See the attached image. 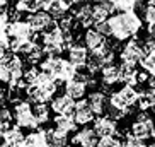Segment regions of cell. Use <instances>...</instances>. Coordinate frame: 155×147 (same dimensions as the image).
Returning a JSON list of instances; mask_svg holds the SVG:
<instances>
[{"instance_id":"cell-30","label":"cell","mask_w":155,"mask_h":147,"mask_svg":"<svg viewBox=\"0 0 155 147\" xmlns=\"http://www.w3.org/2000/svg\"><path fill=\"white\" fill-rule=\"evenodd\" d=\"M45 55H46V53H45V50H43V46L36 43V45L32 46V50L29 51L28 55H26V60H28L29 63L36 65V63H41L43 56H45Z\"/></svg>"},{"instance_id":"cell-23","label":"cell","mask_w":155,"mask_h":147,"mask_svg":"<svg viewBox=\"0 0 155 147\" xmlns=\"http://www.w3.org/2000/svg\"><path fill=\"white\" fill-rule=\"evenodd\" d=\"M53 123H55V128L61 130L65 133H75L77 132V121L73 118V115H56L55 120H53Z\"/></svg>"},{"instance_id":"cell-21","label":"cell","mask_w":155,"mask_h":147,"mask_svg":"<svg viewBox=\"0 0 155 147\" xmlns=\"http://www.w3.org/2000/svg\"><path fill=\"white\" fill-rule=\"evenodd\" d=\"M4 144H7L9 147H24V142H26V135H24L22 128L21 127H10L4 135Z\"/></svg>"},{"instance_id":"cell-41","label":"cell","mask_w":155,"mask_h":147,"mask_svg":"<svg viewBox=\"0 0 155 147\" xmlns=\"http://www.w3.org/2000/svg\"><path fill=\"white\" fill-rule=\"evenodd\" d=\"M0 147H9L7 144H4V140H2V144H0Z\"/></svg>"},{"instance_id":"cell-16","label":"cell","mask_w":155,"mask_h":147,"mask_svg":"<svg viewBox=\"0 0 155 147\" xmlns=\"http://www.w3.org/2000/svg\"><path fill=\"white\" fill-rule=\"evenodd\" d=\"M106 43H107L106 36H104L101 31H97L96 28L85 29V32H84V45L89 48V51H91V53L101 50V48L106 45Z\"/></svg>"},{"instance_id":"cell-20","label":"cell","mask_w":155,"mask_h":147,"mask_svg":"<svg viewBox=\"0 0 155 147\" xmlns=\"http://www.w3.org/2000/svg\"><path fill=\"white\" fill-rule=\"evenodd\" d=\"M101 80L106 87H111V86H116L118 82H121V67L118 65H106L101 70Z\"/></svg>"},{"instance_id":"cell-28","label":"cell","mask_w":155,"mask_h":147,"mask_svg":"<svg viewBox=\"0 0 155 147\" xmlns=\"http://www.w3.org/2000/svg\"><path fill=\"white\" fill-rule=\"evenodd\" d=\"M140 65L145 72H148L150 75H155V48L145 51L143 58L140 60Z\"/></svg>"},{"instance_id":"cell-34","label":"cell","mask_w":155,"mask_h":147,"mask_svg":"<svg viewBox=\"0 0 155 147\" xmlns=\"http://www.w3.org/2000/svg\"><path fill=\"white\" fill-rule=\"evenodd\" d=\"M99 144L102 147H121L123 140L119 138V133H118V135H111V137H102L99 140Z\"/></svg>"},{"instance_id":"cell-9","label":"cell","mask_w":155,"mask_h":147,"mask_svg":"<svg viewBox=\"0 0 155 147\" xmlns=\"http://www.w3.org/2000/svg\"><path fill=\"white\" fill-rule=\"evenodd\" d=\"M29 22V26H31V29L34 32H45L48 31L50 28H53L55 26V19L51 17V14L48 12V10H39V12H34V14H29L28 19H26Z\"/></svg>"},{"instance_id":"cell-26","label":"cell","mask_w":155,"mask_h":147,"mask_svg":"<svg viewBox=\"0 0 155 147\" xmlns=\"http://www.w3.org/2000/svg\"><path fill=\"white\" fill-rule=\"evenodd\" d=\"M48 138H50L51 147H68L70 145L68 133L61 132V130H58V128L48 130Z\"/></svg>"},{"instance_id":"cell-31","label":"cell","mask_w":155,"mask_h":147,"mask_svg":"<svg viewBox=\"0 0 155 147\" xmlns=\"http://www.w3.org/2000/svg\"><path fill=\"white\" fill-rule=\"evenodd\" d=\"M116 10H121V12H126V10H133L140 4V0H113Z\"/></svg>"},{"instance_id":"cell-8","label":"cell","mask_w":155,"mask_h":147,"mask_svg":"<svg viewBox=\"0 0 155 147\" xmlns=\"http://www.w3.org/2000/svg\"><path fill=\"white\" fill-rule=\"evenodd\" d=\"M143 55H145L143 43H140L138 39H128L126 45L119 51V60H121V63L137 65V63H140V60L143 58Z\"/></svg>"},{"instance_id":"cell-6","label":"cell","mask_w":155,"mask_h":147,"mask_svg":"<svg viewBox=\"0 0 155 147\" xmlns=\"http://www.w3.org/2000/svg\"><path fill=\"white\" fill-rule=\"evenodd\" d=\"M12 113H14L15 125L21 127L22 130L24 128H28V130L39 128V123H38L36 116H34V110H32L31 101H28V99H21V101L14 103Z\"/></svg>"},{"instance_id":"cell-44","label":"cell","mask_w":155,"mask_h":147,"mask_svg":"<svg viewBox=\"0 0 155 147\" xmlns=\"http://www.w3.org/2000/svg\"><path fill=\"white\" fill-rule=\"evenodd\" d=\"M150 2H153V4H155V0H150Z\"/></svg>"},{"instance_id":"cell-12","label":"cell","mask_w":155,"mask_h":147,"mask_svg":"<svg viewBox=\"0 0 155 147\" xmlns=\"http://www.w3.org/2000/svg\"><path fill=\"white\" fill-rule=\"evenodd\" d=\"M94 130H96V133L99 135V138L102 137H111V135H118V125H116V121H114V118H111V116L107 115H101L97 116L96 120H94Z\"/></svg>"},{"instance_id":"cell-45","label":"cell","mask_w":155,"mask_h":147,"mask_svg":"<svg viewBox=\"0 0 155 147\" xmlns=\"http://www.w3.org/2000/svg\"><path fill=\"white\" fill-rule=\"evenodd\" d=\"M0 144H2V140H0Z\"/></svg>"},{"instance_id":"cell-24","label":"cell","mask_w":155,"mask_h":147,"mask_svg":"<svg viewBox=\"0 0 155 147\" xmlns=\"http://www.w3.org/2000/svg\"><path fill=\"white\" fill-rule=\"evenodd\" d=\"M121 82L126 86H138V75L140 70H137V65H126L121 63Z\"/></svg>"},{"instance_id":"cell-14","label":"cell","mask_w":155,"mask_h":147,"mask_svg":"<svg viewBox=\"0 0 155 147\" xmlns=\"http://www.w3.org/2000/svg\"><path fill=\"white\" fill-rule=\"evenodd\" d=\"M73 118L77 121L78 127H85V125L92 123L96 120V113L92 111V108L89 106L87 99H78V103L75 104V111H73Z\"/></svg>"},{"instance_id":"cell-18","label":"cell","mask_w":155,"mask_h":147,"mask_svg":"<svg viewBox=\"0 0 155 147\" xmlns=\"http://www.w3.org/2000/svg\"><path fill=\"white\" fill-rule=\"evenodd\" d=\"M24 147H51L50 138H48V130L45 128H36L26 135Z\"/></svg>"},{"instance_id":"cell-40","label":"cell","mask_w":155,"mask_h":147,"mask_svg":"<svg viewBox=\"0 0 155 147\" xmlns=\"http://www.w3.org/2000/svg\"><path fill=\"white\" fill-rule=\"evenodd\" d=\"M65 2H67L68 5H80L82 4V0H65Z\"/></svg>"},{"instance_id":"cell-17","label":"cell","mask_w":155,"mask_h":147,"mask_svg":"<svg viewBox=\"0 0 155 147\" xmlns=\"http://www.w3.org/2000/svg\"><path fill=\"white\" fill-rule=\"evenodd\" d=\"M87 86H89V84H87L84 79H80L78 75H75L72 80L65 82L63 91H65V94L70 96L72 99H82V97L85 96V92H87Z\"/></svg>"},{"instance_id":"cell-22","label":"cell","mask_w":155,"mask_h":147,"mask_svg":"<svg viewBox=\"0 0 155 147\" xmlns=\"http://www.w3.org/2000/svg\"><path fill=\"white\" fill-rule=\"evenodd\" d=\"M138 108L141 111L155 110V89L143 87L138 91Z\"/></svg>"},{"instance_id":"cell-29","label":"cell","mask_w":155,"mask_h":147,"mask_svg":"<svg viewBox=\"0 0 155 147\" xmlns=\"http://www.w3.org/2000/svg\"><path fill=\"white\" fill-rule=\"evenodd\" d=\"M32 110H34V116H36L38 123L39 125H45L50 121V108L46 103H39V104H34L32 106Z\"/></svg>"},{"instance_id":"cell-3","label":"cell","mask_w":155,"mask_h":147,"mask_svg":"<svg viewBox=\"0 0 155 147\" xmlns=\"http://www.w3.org/2000/svg\"><path fill=\"white\" fill-rule=\"evenodd\" d=\"M133 106H138V91L135 86L124 84L121 89L114 91L109 96V111L111 118H124L131 111Z\"/></svg>"},{"instance_id":"cell-39","label":"cell","mask_w":155,"mask_h":147,"mask_svg":"<svg viewBox=\"0 0 155 147\" xmlns=\"http://www.w3.org/2000/svg\"><path fill=\"white\" fill-rule=\"evenodd\" d=\"M7 4L9 0H0V10H7Z\"/></svg>"},{"instance_id":"cell-10","label":"cell","mask_w":155,"mask_h":147,"mask_svg":"<svg viewBox=\"0 0 155 147\" xmlns=\"http://www.w3.org/2000/svg\"><path fill=\"white\" fill-rule=\"evenodd\" d=\"M99 135L96 133L94 127H82L78 132L73 133L72 137V145L75 147H96L99 144Z\"/></svg>"},{"instance_id":"cell-33","label":"cell","mask_w":155,"mask_h":147,"mask_svg":"<svg viewBox=\"0 0 155 147\" xmlns=\"http://www.w3.org/2000/svg\"><path fill=\"white\" fill-rule=\"evenodd\" d=\"M10 50V38L7 31H0V58H4Z\"/></svg>"},{"instance_id":"cell-43","label":"cell","mask_w":155,"mask_h":147,"mask_svg":"<svg viewBox=\"0 0 155 147\" xmlns=\"http://www.w3.org/2000/svg\"><path fill=\"white\" fill-rule=\"evenodd\" d=\"M150 147H155V142H153V144H152V145H150Z\"/></svg>"},{"instance_id":"cell-4","label":"cell","mask_w":155,"mask_h":147,"mask_svg":"<svg viewBox=\"0 0 155 147\" xmlns=\"http://www.w3.org/2000/svg\"><path fill=\"white\" fill-rule=\"evenodd\" d=\"M72 43H73L72 31H63L58 26V22L41 34V46L48 56H60V53L67 50Z\"/></svg>"},{"instance_id":"cell-36","label":"cell","mask_w":155,"mask_h":147,"mask_svg":"<svg viewBox=\"0 0 155 147\" xmlns=\"http://www.w3.org/2000/svg\"><path fill=\"white\" fill-rule=\"evenodd\" d=\"M121 147H150V145L145 144L143 140H140V138H135V137H131V135H128V137L123 140Z\"/></svg>"},{"instance_id":"cell-25","label":"cell","mask_w":155,"mask_h":147,"mask_svg":"<svg viewBox=\"0 0 155 147\" xmlns=\"http://www.w3.org/2000/svg\"><path fill=\"white\" fill-rule=\"evenodd\" d=\"M14 9L21 14H34V12L43 10V7L39 0H17Z\"/></svg>"},{"instance_id":"cell-1","label":"cell","mask_w":155,"mask_h":147,"mask_svg":"<svg viewBox=\"0 0 155 147\" xmlns=\"http://www.w3.org/2000/svg\"><path fill=\"white\" fill-rule=\"evenodd\" d=\"M107 26H109V36H113L116 41H126L141 31L143 21L135 10H126L111 15L107 19Z\"/></svg>"},{"instance_id":"cell-27","label":"cell","mask_w":155,"mask_h":147,"mask_svg":"<svg viewBox=\"0 0 155 147\" xmlns=\"http://www.w3.org/2000/svg\"><path fill=\"white\" fill-rule=\"evenodd\" d=\"M72 5H68L65 0H56L55 4L51 5L50 9H48V12L51 14V17L56 19V21H60L61 17H65V15H68V10Z\"/></svg>"},{"instance_id":"cell-13","label":"cell","mask_w":155,"mask_h":147,"mask_svg":"<svg viewBox=\"0 0 155 147\" xmlns=\"http://www.w3.org/2000/svg\"><path fill=\"white\" fill-rule=\"evenodd\" d=\"M75 99H72L67 94H60V96H55L51 99V111L55 115H73L75 111Z\"/></svg>"},{"instance_id":"cell-37","label":"cell","mask_w":155,"mask_h":147,"mask_svg":"<svg viewBox=\"0 0 155 147\" xmlns=\"http://www.w3.org/2000/svg\"><path fill=\"white\" fill-rule=\"evenodd\" d=\"M39 2H41V7H43V10H48L51 7V5L55 4L56 0H39Z\"/></svg>"},{"instance_id":"cell-5","label":"cell","mask_w":155,"mask_h":147,"mask_svg":"<svg viewBox=\"0 0 155 147\" xmlns=\"http://www.w3.org/2000/svg\"><path fill=\"white\" fill-rule=\"evenodd\" d=\"M39 69L45 70L46 74H50L56 82H68L77 75V67L70 62L68 58L65 60L61 56H46L39 63Z\"/></svg>"},{"instance_id":"cell-2","label":"cell","mask_w":155,"mask_h":147,"mask_svg":"<svg viewBox=\"0 0 155 147\" xmlns=\"http://www.w3.org/2000/svg\"><path fill=\"white\" fill-rule=\"evenodd\" d=\"M56 91H58V82L51 77L50 74H46L45 70L39 69L36 79L31 84H28V87L24 91L28 101L39 104V103H48L55 97Z\"/></svg>"},{"instance_id":"cell-38","label":"cell","mask_w":155,"mask_h":147,"mask_svg":"<svg viewBox=\"0 0 155 147\" xmlns=\"http://www.w3.org/2000/svg\"><path fill=\"white\" fill-rule=\"evenodd\" d=\"M10 127L9 125H4V123H0V138H4V135H5V132L9 130Z\"/></svg>"},{"instance_id":"cell-7","label":"cell","mask_w":155,"mask_h":147,"mask_svg":"<svg viewBox=\"0 0 155 147\" xmlns=\"http://www.w3.org/2000/svg\"><path fill=\"white\" fill-rule=\"evenodd\" d=\"M128 135H131L140 140H148V138H155V123L152 116L145 111L138 113L135 121L130 125V132Z\"/></svg>"},{"instance_id":"cell-35","label":"cell","mask_w":155,"mask_h":147,"mask_svg":"<svg viewBox=\"0 0 155 147\" xmlns=\"http://www.w3.org/2000/svg\"><path fill=\"white\" fill-rule=\"evenodd\" d=\"M14 121V113H12V110H9V108H5V106H2L0 108V123L4 125H9Z\"/></svg>"},{"instance_id":"cell-32","label":"cell","mask_w":155,"mask_h":147,"mask_svg":"<svg viewBox=\"0 0 155 147\" xmlns=\"http://www.w3.org/2000/svg\"><path fill=\"white\" fill-rule=\"evenodd\" d=\"M143 19L148 26L155 24V4L153 2H148V4L143 7Z\"/></svg>"},{"instance_id":"cell-19","label":"cell","mask_w":155,"mask_h":147,"mask_svg":"<svg viewBox=\"0 0 155 147\" xmlns=\"http://www.w3.org/2000/svg\"><path fill=\"white\" fill-rule=\"evenodd\" d=\"M87 103L92 108V111L96 113V116H101L106 111V108L109 106V99L106 97V94L102 91H92L87 96Z\"/></svg>"},{"instance_id":"cell-42","label":"cell","mask_w":155,"mask_h":147,"mask_svg":"<svg viewBox=\"0 0 155 147\" xmlns=\"http://www.w3.org/2000/svg\"><path fill=\"white\" fill-rule=\"evenodd\" d=\"M96 147H102V145H101V144H97V145H96Z\"/></svg>"},{"instance_id":"cell-15","label":"cell","mask_w":155,"mask_h":147,"mask_svg":"<svg viewBox=\"0 0 155 147\" xmlns=\"http://www.w3.org/2000/svg\"><path fill=\"white\" fill-rule=\"evenodd\" d=\"M73 19L77 26H82V28L89 29L91 26H94V12H92V4H80L77 9L73 10Z\"/></svg>"},{"instance_id":"cell-11","label":"cell","mask_w":155,"mask_h":147,"mask_svg":"<svg viewBox=\"0 0 155 147\" xmlns=\"http://www.w3.org/2000/svg\"><path fill=\"white\" fill-rule=\"evenodd\" d=\"M67 55L77 69H84L89 62V48L85 45H80V43H72L67 48Z\"/></svg>"}]
</instances>
